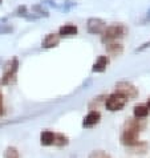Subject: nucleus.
Returning <instances> with one entry per match:
<instances>
[{"instance_id": "f257e3e1", "label": "nucleus", "mask_w": 150, "mask_h": 158, "mask_svg": "<svg viewBox=\"0 0 150 158\" xmlns=\"http://www.w3.org/2000/svg\"><path fill=\"white\" fill-rule=\"evenodd\" d=\"M127 33V28L121 23H116L112 25H108L105 31L101 33V41L104 44L114 43L118 39H122Z\"/></svg>"}, {"instance_id": "f03ea898", "label": "nucleus", "mask_w": 150, "mask_h": 158, "mask_svg": "<svg viewBox=\"0 0 150 158\" xmlns=\"http://www.w3.org/2000/svg\"><path fill=\"white\" fill-rule=\"evenodd\" d=\"M126 104H127V98L123 97L122 94L117 93V92H113V93L106 96L104 101L105 108L109 112H120L126 106Z\"/></svg>"}, {"instance_id": "7ed1b4c3", "label": "nucleus", "mask_w": 150, "mask_h": 158, "mask_svg": "<svg viewBox=\"0 0 150 158\" xmlns=\"http://www.w3.org/2000/svg\"><path fill=\"white\" fill-rule=\"evenodd\" d=\"M17 71H19V59L14 57L6 65V68H4L3 76H2V78H0V84L2 85H10L11 82H14L15 78H16Z\"/></svg>"}, {"instance_id": "20e7f679", "label": "nucleus", "mask_w": 150, "mask_h": 158, "mask_svg": "<svg viewBox=\"0 0 150 158\" xmlns=\"http://www.w3.org/2000/svg\"><path fill=\"white\" fill-rule=\"evenodd\" d=\"M114 92L122 94L123 97H126L127 101L129 100H135L138 97V89L129 81H118L114 85Z\"/></svg>"}, {"instance_id": "39448f33", "label": "nucleus", "mask_w": 150, "mask_h": 158, "mask_svg": "<svg viewBox=\"0 0 150 158\" xmlns=\"http://www.w3.org/2000/svg\"><path fill=\"white\" fill-rule=\"evenodd\" d=\"M140 142V133L137 130L133 129H129V128H123L121 131V135H120V143L122 146L127 148H131L137 145Z\"/></svg>"}, {"instance_id": "423d86ee", "label": "nucleus", "mask_w": 150, "mask_h": 158, "mask_svg": "<svg viewBox=\"0 0 150 158\" xmlns=\"http://www.w3.org/2000/svg\"><path fill=\"white\" fill-rule=\"evenodd\" d=\"M106 28V23L100 17H89L86 21V31L90 35H101Z\"/></svg>"}, {"instance_id": "0eeeda50", "label": "nucleus", "mask_w": 150, "mask_h": 158, "mask_svg": "<svg viewBox=\"0 0 150 158\" xmlns=\"http://www.w3.org/2000/svg\"><path fill=\"white\" fill-rule=\"evenodd\" d=\"M100 121H101V113L98 110H89L82 120V128L92 129L96 125H98Z\"/></svg>"}, {"instance_id": "6e6552de", "label": "nucleus", "mask_w": 150, "mask_h": 158, "mask_svg": "<svg viewBox=\"0 0 150 158\" xmlns=\"http://www.w3.org/2000/svg\"><path fill=\"white\" fill-rule=\"evenodd\" d=\"M110 63V59L109 56H98L97 60L93 63V67H92V72L94 73H101V72H105L108 68V65Z\"/></svg>"}, {"instance_id": "1a4fd4ad", "label": "nucleus", "mask_w": 150, "mask_h": 158, "mask_svg": "<svg viewBox=\"0 0 150 158\" xmlns=\"http://www.w3.org/2000/svg\"><path fill=\"white\" fill-rule=\"evenodd\" d=\"M123 128H129V129H133V130H137L140 133V131L145 130L146 128V121L145 120H140V118H127L125 125H123Z\"/></svg>"}, {"instance_id": "9d476101", "label": "nucleus", "mask_w": 150, "mask_h": 158, "mask_svg": "<svg viewBox=\"0 0 150 158\" xmlns=\"http://www.w3.org/2000/svg\"><path fill=\"white\" fill-rule=\"evenodd\" d=\"M60 39H61V37L59 36V33H47L45 37H44L43 41H41V47L45 48V49H49V48H55V47L59 45Z\"/></svg>"}, {"instance_id": "9b49d317", "label": "nucleus", "mask_w": 150, "mask_h": 158, "mask_svg": "<svg viewBox=\"0 0 150 158\" xmlns=\"http://www.w3.org/2000/svg\"><path fill=\"white\" fill-rule=\"evenodd\" d=\"M55 135L56 133L52 130H43L40 133V145L41 146H53L55 145Z\"/></svg>"}, {"instance_id": "f8f14e48", "label": "nucleus", "mask_w": 150, "mask_h": 158, "mask_svg": "<svg viewBox=\"0 0 150 158\" xmlns=\"http://www.w3.org/2000/svg\"><path fill=\"white\" fill-rule=\"evenodd\" d=\"M77 32H78L77 25L70 24V23L61 25V27L59 28V36L60 37H70V36L77 35Z\"/></svg>"}, {"instance_id": "ddd939ff", "label": "nucleus", "mask_w": 150, "mask_h": 158, "mask_svg": "<svg viewBox=\"0 0 150 158\" xmlns=\"http://www.w3.org/2000/svg\"><path fill=\"white\" fill-rule=\"evenodd\" d=\"M149 143L146 141H140L137 145H134V146L131 148H127L126 150H129V153H131V154H135V156H144L146 154V153L149 152Z\"/></svg>"}, {"instance_id": "4468645a", "label": "nucleus", "mask_w": 150, "mask_h": 158, "mask_svg": "<svg viewBox=\"0 0 150 158\" xmlns=\"http://www.w3.org/2000/svg\"><path fill=\"white\" fill-rule=\"evenodd\" d=\"M149 112L150 110L145 104H138L133 108V116L135 118H140V120H145V118L149 116Z\"/></svg>"}, {"instance_id": "2eb2a0df", "label": "nucleus", "mask_w": 150, "mask_h": 158, "mask_svg": "<svg viewBox=\"0 0 150 158\" xmlns=\"http://www.w3.org/2000/svg\"><path fill=\"white\" fill-rule=\"evenodd\" d=\"M123 52V45L120 43H109L106 44V53L110 56H120Z\"/></svg>"}, {"instance_id": "dca6fc26", "label": "nucleus", "mask_w": 150, "mask_h": 158, "mask_svg": "<svg viewBox=\"0 0 150 158\" xmlns=\"http://www.w3.org/2000/svg\"><path fill=\"white\" fill-rule=\"evenodd\" d=\"M69 145V138L67 134L64 133H56L55 135V146L57 148H64Z\"/></svg>"}, {"instance_id": "f3484780", "label": "nucleus", "mask_w": 150, "mask_h": 158, "mask_svg": "<svg viewBox=\"0 0 150 158\" xmlns=\"http://www.w3.org/2000/svg\"><path fill=\"white\" fill-rule=\"evenodd\" d=\"M3 158H20V152L16 146H7L3 153Z\"/></svg>"}, {"instance_id": "a211bd4d", "label": "nucleus", "mask_w": 150, "mask_h": 158, "mask_svg": "<svg viewBox=\"0 0 150 158\" xmlns=\"http://www.w3.org/2000/svg\"><path fill=\"white\" fill-rule=\"evenodd\" d=\"M32 14L35 16H37V17H48L49 16V12H48L47 10H44V6L41 3H39V4H35V6H32Z\"/></svg>"}, {"instance_id": "6ab92c4d", "label": "nucleus", "mask_w": 150, "mask_h": 158, "mask_svg": "<svg viewBox=\"0 0 150 158\" xmlns=\"http://www.w3.org/2000/svg\"><path fill=\"white\" fill-rule=\"evenodd\" d=\"M29 15V12H28V8H27V6H19L15 10V12H14V15L12 16H17V17H27Z\"/></svg>"}, {"instance_id": "aec40b11", "label": "nucleus", "mask_w": 150, "mask_h": 158, "mask_svg": "<svg viewBox=\"0 0 150 158\" xmlns=\"http://www.w3.org/2000/svg\"><path fill=\"white\" fill-rule=\"evenodd\" d=\"M110 156L105 150H92L88 158H109Z\"/></svg>"}, {"instance_id": "412c9836", "label": "nucleus", "mask_w": 150, "mask_h": 158, "mask_svg": "<svg viewBox=\"0 0 150 158\" xmlns=\"http://www.w3.org/2000/svg\"><path fill=\"white\" fill-rule=\"evenodd\" d=\"M76 4H77L76 2H72V0H68V2H65V3L63 4V6L59 7V8H60L61 11H64V12H68V11L72 10L73 7H76Z\"/></svg>"}, {"instance_id": "4be33fe9", "label": "nucleus", "mask_w": 150, "mask_h": 158, "mask_svg": "<svg viewBox=\"0 0 150 158\" xmlns=\"http://www.w3.org/2000/svg\"><path fill=\"white\" fill-rule=\"evenodd\" d=\"M14 31V27L8 23H4V24H0V35H7V33H11Z\"/></svg>"}, {"instance_id": "5701e85b", "label": "nucleus", "mask_w": 150, "mask_h": 158, "mask_svg": "<svg viewBox=\"0 0 150 158\" xmlns=\"http://www.w3.org/2000/svg\"><path fill=\"white\" fill-rule=\"evenodd\" d=\"M148 48H150V40L146 41V43H144V44H141L140 47H137L134 49V52H135V53H138V52H144L145 49H148Z\"/></svg>"}, {"instance_id": "b1692460", "label": "nucleus", "mask_w": 150, "mask_h": 158, "mask_svg": "<svg viewBox=\"0 0 150 158\" xmlns=\"http://www.w3.org/2000/svg\"><path fill=\"white\" fill-rule=\"evenodd\" d=\"M41 4L43 6H49V7H53V8H59V6L56 4L55 0H43Z\"/></svg>"}, {"instance_id": "393cba45", "label": "nucleus", "mask_w": 150, "mask_h": 158, "mask_svg": "<svg viewBox=\"0 0 150 158\" xmlns=\"http://www.w3.org/2000/svg\"><path fill=\"white\" fill-rule=\"evenodd\" d=\"M142 21H149V23H150V8L148 10V12H146V16H145V19H144Z\"/></svg>"}, {"instance_id": "a878e982", "label": "nucleus", "mask_w": 150, "mask_h": 158, "mask_svg": "<svg viewBox=\"0 0 150 158\" xmlns=\"http://www.w3.org/2000/svg\"><path fill=\"white\" fill-rule=\"evenodd\" d=\"M4 113H6V110H4V106H3V104H0V117L4 116Z\"/></svg>"}, {"instance_id": "bb28decb", "label": "nucleus", "mask_w": 150, "mask_h": 158, "mask_svg": "<svg viewBox=\"0 0 150 158\" xmlns=\"http://www.w3.org/2000/svg\"><path fill=\"white\" fill-rule=\"evenodd\" d=\"M145 105H146V106H148V109L150 110V97L148 98V101H146V104H145Z\"/></svg>"}, {"instance_id": "cd10ccee", "label": "nucleus", "mask_w": 150, "mask_h": 158, "mask_svg": "<svg viewBox=\"0 0 150 158\" xmlns=\"http://www.w3.org/2000/svg\"><path fill=\"white\" fill-rule=\"evenodd\" d=\"M0 104H3V93H2V90H0Z\"/></svg>"}, {"instance_id": "c85d7f7f", "label": "nucleus", "mask_w": 150, "mask_h": 158, "mask_svg": "<svg viewBox=\"0 0 150 158\" xmlns=\"http://www.w3.org/2000/svg\"><path fill=\"white\" fill-rule=\"evenodd\" d=\"M2 2H3V0H0V4H2Z\"/></svg>"}, {"instance_id": "c756f323", "label": "nucleus", "mask_w": 150, "mask_h": 158, "mask_svg": "<svg viewBox=\"0 0 150 158\" xmlns=\"http://www.w3.org/2000/svg\"><path fill=\"white\" fill-rule=\"evenodd\" d=\"M109 158H112V157H109Z\"/></svg>"}]
</instances>
